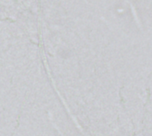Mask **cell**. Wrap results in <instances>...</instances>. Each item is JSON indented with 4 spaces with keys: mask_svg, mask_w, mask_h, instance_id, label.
<instances>
[]
</instances>
